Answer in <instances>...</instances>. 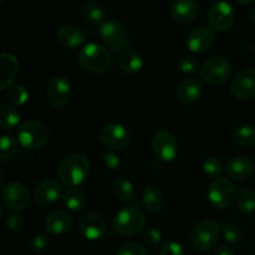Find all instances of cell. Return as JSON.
<instances>
[{
  "mask_svg": "<svg viewBox=\"0 0 255 255\" xmlns=\"http://www.w3.org/2000/svg\"><path fill=\"white\" fill-rule=\"evenodd\" d=\"M91 171V163L84 154L72 153L61 159L57 166V177L69 188H75L86 181Z\"/></svg>",
  "mask_w": 255,
  "mask_h": 255,
  "instance_id": "cell-1",
  "label": "cell"
},
{
  "mask_svg": "<svg viewBox=\"0 0 255 255\" xmlns=\"http://www.w3.org/2000/svg\"><path fill=\"white\" fill-rule=\"evenodd\" d=\"M77 57L80 66L92 74H104L110 71L114 64L110 50L96 42L85 45L80 50Z\"/></svg>",
  "mask_w": 255,
  "mask_h": 255,
  "instance_id": "cell-2",
  "label": "cell"
},
{
  "mask_svg": "<svg viewBox=\"0 0 255 255\" xmlns=\"http://www.w3.org/2000/svg\"><path fill=\"white\" fill-rule=\"evenodd\" d=\"M146 224V216L138 206L129 204L120 209L112 221V228L119 236L132 237L138 234Z\"/></svg>",
  "mask_w": 255,
  "mask_h": 255,
  "instance_id": "cell-3",
  "label": "cell"
},
{
  "mask_svg": "<svg viewBox=\"0 0 255 255\" xmlns=\"http://www.w3.org/2000/svg\"><path fill=\"white\" fill-rule=\"evenodd\" d=\"M16 137L20 146L30 151H37L44 148L50 139V129L42 122L37 120H29L19 125L16 129Z\"/></svg>",
  "mask_w": 255,
  "mask_h": 255,
  "instance_id": "cell-4",
  "label": "cell"
},
{
  "mask_svg": "<svg viewBox=\"0 0 255 255\" xmlns=\"http://www.w3.org/2000/svg\"><path fill=\"white\" fill-rule=\"evenodd\" d=\"M100 35L105 45L114 52H124L125 50H127L126 47L128 45L129 36L128 30L124 22L117 20L102 22L100 26Z\"/></svg>",
  "mask_w": 255,
  "mask_h": 255,
  "instance_id": "cell-5",
  "label": "cell"
},
{
  "mask_svg": "<svg viewBox=\"0 0 255 255\" xmlns=\"http://www.w3.org/2000/svg\"><path fill=\"white\" fill-rule=\"evenodd\" d=\"M232 74V65L226 57L214 56L207 60L201 67V76L209 86H222L229 80Z\"/></svg>",
  "mask_w": 255,
  "mask_h": 255,
  "instance_id": "cell-6",
  "label": "cell"
},
{
  "mask_svg": "<svg viewBox=\"0 0 255 255\" xmlns=\"http://www.w3.org/2000/svg\"><path fill=\"white\" fill-rule=\"evenodd\" d=\"M237 201V189L228 178H217L208 188V202L213 208L226 209Z\"/></svg>",
  "mask_w": 255,
  "mask_h": 255,
  "instance_id": "cell-7",
  "label": "cell"
},
{
  "mask_svg": "<svg viewBox=\"0 0 255 255\" xmlns=\"http://www.w3.org/2000/svg\"><path fill=\"white\" fill-rule=\"evenodd\" d=\"M221 236V226L212 219H203L192 232V244L197 251L206 252L213 248Z\"/></svg>",
  "mask_w": 255,
  "mask_h": 255,
  "instance_id": "cell-8",
  "label": "cell"
},
{
  "mask_svg": "<svg viewBox=\"0 0 255 255\" xmlns=\"http://www.w3.org/2000/svg\"><path fill=\"white\" fill-rule=\"evenodd\" d=\"M209 26L217 31H226L233 26L236 21V12L233 6L224 0L214 1L209 6L207 14Z\"/></svg>",
  "mask_w": 255,
  "mask_h": 255,
  "instance_id": "cell-9",
  "label": "cell"
},
{
  "mask_svg": "<svg viewBox=\"0 0 255 255\" xmlns=\"http://www.w3.org/2000/svg\"><path fill=\"white\" fill-rule=\"evenodd\" d=\"M100 141L112 151H124L131 142V134L120 124H107L100 129Z\"/></svg>",
  "mask_w": 255,
  "mask_h": 255,
  "instance_id": "cell-10",
  "label": "cell"
},
{
  "mask_svg": "<svg viewBox=\"0 0 255 255\" xmlns=\"http://www.w3.org/2000/svg\"><path fill=\"white\" fill-rule=\"evenodd\" d=\"M72 95V85L67 77L55 76L47 85V102L52 109L60 110L70 102Z\"/></svg>",
  "mask_w": 255,
  "mask_h": 255,
  "instance_id": "cell-11",
  "label": "cell"
},
{
  "mask_svg": "<svg viewBox=\"0 0 255 255\" xmlns=\"http://www.w3.org/2000/svg\"><path fill=\"white\" fill-rule=\"evenodd\" d=\"M2 202L14 212H22L30 206V192L19 182H9L2 188Z\"/></svg>",
  "mask_w": 255,
  "mask_h": 255,
  "instance_id": "cell-12",
  "label": "cell"
},
{
  "mask_svg": "<svg viewBox=\"0 0 255 255\" xmlns=\"http://www.w3.org/2000/svg\"><path fill=\"white\" fill-rule=\"evenodd\" d=\"M152 148L157 158L163 162H171L178 153V142L168 129H159L153 137Z\"/></svg>",
  "mask_w": 255,
  "mask_h": 255,
  "instance_id": "cell-13",
  "label": "cell"
},
{
  "mask_svg": "<svg viewBox=\"0 0 255 255\" xmlns=\"http://www.w3.org/2000/svg\"><path fill=\"white\" fill-rule=\"evenodd\" d=\"M231 92L237 100L247 101L255 97V70L252 67L241 70L234 76L231 85Z\"/></svg>",
  "mask_w": 255,
  "mask_h": 255,
  "instance_id": "cell-14",
  "label": "cell"
},
{
  "mask_svg": "<svg viewBox=\"0 0 255 255\" xmlns=\"http://www.w3.org/2000/svg\"><path fill=\"white\" fill-rule=\"evenodd\" d=\"M216 36L212 27L201 25L192 30L187 37V46L194 54H206L213 47Z\"/></svg>",
  "mask_w": 255,
  "mask_h": 255,
  "instance_id": "cell-15",
  "label": "cell"
},
{
  "mask_svg": "<svg viewBox=\"0 0 255 255\" xmlns=\"http://www.w3.org/2000/svg\"><path fill=\"white\" fill-rule=\"evenodd\" d=\"M79 231L84 238L89 241H97L106 233V223L100 214L87 212L80 218Z\"/></svg>",
  "mask_w": 255,
  "mask_h": 255,
  "instance_id": "cell-16",
  "label": "cell"
},
{
  "mask_svg": "<svg viewBox=\"0 0 255 255\" xmlns=\"http://www.w3.org/2000/svg\"><path fill=\"white\" fill-rule=\"evenodd\" d=\"M61 197V187L55 179H42L35 186L34 199L40 206H51Z\"/></svg>",
  "mask_w": 255,
  "mask_h": 255,
  "instance_id": "cell-17",
  "label": "cell"
},
{
  "mask_svg": "<svg viewBox=\"0 0 255 255\" xmlns=\"http://www.w3.org/2000/svg\"><path fill=\"white\" fill-rule=\"evenodd\" d=\"M86 34L77 25H62L56 31V40L61 46L66 49H77L84 44Z\"/></svg>",
  "mask_w": 255,
  "mask_h": 255,
  "instance_id": "cell-18",
  "label": "cell"
},
{
  "mask_svg": "<svg viewBox=\"0 0 255 255\" xmlns=\"http://www.w3.org/2000/svg\"><path fill=\"white\" fill-rule=\"evenodd\" d=\"M199 5L197 0H176L172 4L171 15L176 22L181 25L189 24L197 17Z\"/></svg>",
  "mask_w": 255,
  "mask_h": 255,
  "instance_id": "cell-19",
  "label": "cell"
},
{
  "mask_svg": "<svg viewBox=\"0 0 255 255\" xmlns=\"http://www.w3.org/2000/svg\"><path fill=\"white\" fill-rule=\"evenodd\" d=\"M226 172L229 178L236 179V181H246L253 174L254 163L251 158L246 156L234 157L227 164Z\"/></svg>",
  "mask_w": 255,
  "mask_h": 255,
  "instance_id": "cell-20",
  "label": "cell"
},
{
  "mask_svg": "<svg viewBox=\"0 0 255 255\" xmlns=\"http://www.w3.org/2000/svg\"><path fill=\"white\" fill-rule=\"evenodd\" d=\"M203 92L202 82L197 79H186L179 84L177 97L184 105H192L198 101Z\"/></svg>",
  "mask_w": 255,
  "mask_h": 255,
  "instance_id": "cell-21",
  "label": "cell"
},
{
  "mask_svg": "<svg viewBox=\"0 0 255 255\" xmlns=\"http://www.w3.org/2000/svg\"><path fill=\"white\" fill-rule=\"evenodd\" d=\"M71 223V216L65 211H54L47 214L45 218V228L50 234H54V236H59L69 231Z\"/></svg>",
  "mask_w": 255,
  "mask_h": 255,
  "instance_id": "cell-22",
  "label": "cell"
},
{
  "mask_svg": "<svg viewBox=\"0 0 255 255\" xmlns=\"http://www.w3.org/2000/svg\"><path fill=\"white\" fill-rule=\"evenodd\" d=\"M142 202L147 211L151 213H158L164 207L163 192L154 184H148L142 192Z\"/></svg>",
  "mask_w": 255,
  "mask_h": 255,
  "instance_id": "cell-23",
  "label": "cell"
},
{
  "mask_svg": "<svg viewBox=\"0 0 255 255\" xmlns=\"http://www.w3.org/2000/svg\"><path fill=\"white\" fill-rule=\"evenodd\" d=\"M0 65H1V84H0V89L4 91L7 86H10L12 80L15 79L19 70V61L16 57L12 56L11 54H1L0 56Z\"/></svg>",
  "mask_w": 255,
  "mask_h": 255,
  "instance_id": "cell-24",
  "label": "cell"
},
{
  "mask_svg": "<svg viewBox=\"0 0 255 255\" xmlns=\"http://www.w3.org/2000/svg\"><path fill=\"white\" fill-rule=\"evenodd\" d=\"M120 69L125 72V74L133 75L141 71L142 66H143V59H142L141 54L136 50L127 49L124 52H121L119 59Z\"/></svg>",
  "mask_w": 255,
  "mask_h": 255,
  "instance_id": "cell-25",
  "label": "cell"
},
{
  "mask_svg": "<svg viewBox=\"0 0 255 255\" xmlns=\"http://www.w3.org/2000/svg\"><path fill=\"white\" fill-rule=\"evenodd\" d=\"M20 111L16 106L11 104H1L0 106V126L5 131L19 127L20 122Z\"/></svg>",
  "mask_w": 255,
  "mask_h": 255,
  "instance_id": "cell-26",
  "label": "cell"
},
{
  "mask_svg": "<svg viewBox=\"0 0 255 255\" xmlns=\"http://www.w3.org/2000/svg\"><path fill=\"white\" fill-rule=\"evenodd\" d=\"M233 141L241 148H249L255 144V127L244 125L239 127L233 134Z\"/></svg>",
  "mask_w": 255,
  "mask_h": 255,
  "instance_id": "cell-27",
  "label": "cell"
},
{
  "mask_svg": "<svg viewBox=\"0 0 255 255\" xmlns=\"http://www.w3.org/2000/svg\"><path fill=\"white\" fill-rule=\"evenodd\" d=\"M62 202L65 207L70 211H80L85 207L86 198H85L84 192L77 188H69L64 194H62Z\"/></svg>",
  "mask_w": 255,
  "mask_h": 255,
  "instance_id": "cell-28",
  "label": "cell"
},
{
  "mask_svg": "<svg viewBox=\"0 0 255 255\" xmlns=\"http://www.w3.org/2000/svg\"><path fill=\"white\" fill-rule=\"evenodd\" d=\"M112 192H114L115 197L122 202H131L134 197V188L133 184L128 181V179L117 178L112 184Z\"/></svg>",
  "mask_w": 255,
  "mask_h": 255,
  "instance_id": "cell-29",
  "label": "cell"
},
{
  "mask_svg": "<svg viewBox=\"0 0 255 255\" xmlns=\"http://www.w3.org/2000/svg\"><path fill=\"white\" fill-rule=\"evenodd\" d=\"M4 94L9 104L14 106H21L29 99V92L20 84H11L4 90Z\"/></svg>",
  "mask_w": 255,
  "mask_h": 255,
  "instance_id": "cell-30",
  "label": "cell"
},
{
  "mask_svg": "<svg viewBox=\"0 0 255 255\" xmlns=\"http://www.w3.org/2000/svg\"><path fill=\"white\" fill-rule=\"evenodd\" d=\"M82 12H84L85 19L92 24H100L105 17L104 9H102L101 4L97 2L96 0H89V1L85 2Z\"/></svg>",
  "mask_w": 255,
  "mask_h": 255,
  "instance_id": "cell-31",
  "label": "cell"
},
{
  "mask_svg": "<svg viewBox=\"0 0 255 255\" xmlns=\"http://www.w3.org/2000/svg\"><path fill=\"white\" fill-rule=\"evenodd\" d=\"M237 208L243 214L255 212V192L253 189H243L237 196Z\"/></svg>",
  "mask_w": 255,
  "mask_h": 255,
  "instance_id": "cell-32",
  "label": "cell"
},
{
  "mask_svg": "<svg viewBox=\"0 0 255 255\" xmlns=\"http://www.w3.org/2000/svg\"><path fill=\"white\" fill-rule=\"evenodd\" d=\"M19 149V141L12 138L11 136H4L0 139V157H1L2 162L10 161L15 157Z\"/></svg>",
  "mask_w": 255,
  "mask_h": 255,
  "instance_id": "cell-33",
  "label": "cell"
},
{
  "mask_svg": "<svg viewBox=\"0 0 255 255\" xmlns=\"http://www.w3.org/2000/svg\"><path fill=\"white\" fill-rule=\"evenodd\" d=\"M203 171L207 177L209 178L217 179L221 176L223 167H222V162L217 157H208L203 163Z\"/></svg>",
  "mask_w": 255,
  "mask_h": 255,
  "instance_id": "cell-34",
  "label": "cell"
},
{
  "mask_svg": "<svg viewBox=\"0 0 255 255\" xmlns=\"http://www.w3.org/2000/svg\"><path fill=\"white\" fill-rule=\"evenodd\" d=\"M222 231H223L224 239L232 244L238 243L243 236L241 228L234 223H224V226L222 227Z\"/></svg>",
  "mask_w": 255,
  "mask_h": 255,
  "instance_id": "cell-35",
  "label": "cell"
},
{
  "mask_svg": "<svg viewBox=\"0 0 255 255\" xmlns=\"http://www.w3.org/2000/svg\"><path fill=\"white\" fill-rule=\"evenodd\" d=\"M117 255H147V249L137 242H128L120 247Z\"/></svg>",
  "mask_w": 255,
  "mask_h": 255,
  "instance_id": "cell-36",
  "label": "cell"
},
{
  "mask_svg": "<svg viewBox=\"0 0 255 255\" xmlns=\"http://www.w3.org/2000/svg\"><path fill=\"white\" fill-rule=\"evenodd\" d=\"M50 238L46 234H36L30 242V248L34 253H41L49 247Z\"/></svg>",
  "mask_w": 255,
  "mask_h": 255,
  "instance_id": "cell-37",
  "label": "cell"
},
{
  "mask_svg": "<svg viewBox=\"0 0 255 255\" xmlns=\"http://www.w3.org/2000/svg\"><path fill=\"white\" fill-rule=\"evenodd\" d=\"M159 255H186L183 247L177 242H167L162 244L159 249Z\"/></svg>",
  "mask_w": 255,
  "mask_h": 255,
  "instance_id": "cell-38",
  "label": "cell"
},
{
  "mask_svg": "<svg viewBox=\"0 0 255 255\" xmlns=\"http://www.w3.org/2000/svg\"><path fill=\"white\" fill-rule=\"evenodd\" d=\"M179 67H181V70L184 74H194V72L198 71L199 62L196 57L186 56L179 62Z\"/></svg>",
  "mask_w": 255,
  "mask_h": 255,
  "instance_id": "cell-39",
  "label": "cell"
},
{
  "mask_svg": "<svg viewBox=\"0 0 255 255\" xmlns=\"http://www.w3.org/2000/svg\"><path fill=\"white\" fill-rule=\"evenodd\" d=\"M25 226V221L21 216L19 214H11L6 218V228L9 229L10 232H14V233H17V232L21 231Z\"/></svg>",
  "mask_w": 255,
  "mask_h": 255,
  "instance_id": "cell-40",
  "label": "cell"
},
{
  "mask_svg": "<svg viewBox=\"0 0 255 255\" xmlns=\"http://www.w3.org/2000/svg\"><path fill=\"white\" fill-rule=\"evenodd\" d=\"M144 241H146V243L148 244L149 247L156 248V247H158L159 244H161L162 233L158 231V229H154V228L148 229V231L146 232V234H144Z\"/></svg>",
  "mask_w": 255,
  "mask_h": 255,
  "instance_id": "cell-41",
  "label": "cell"
},
{
  "mask_svg": "<svg viewBox=\"0 0 255 255\" xmlns=\"http://www.w3.org/2000/svg\"><path fill=\"white\" fill-rule=\"evenodd\" d=\"M104 163L107 168L115 171V169H117L121 166V159H120V157L116 153L109 151L104 153Z\"/></svg>",
  "mask_w": 255,
  "mask_h": 255,
  "instance_id": "cell-42",
  "label": "cell"
},
{
  "mask_svg": "<svg viewBox=\"0 0 255 255\" xmlns=\"http://www.w3.org/2000/svg\"><path fill=\"white\" fill-rule=\"evenodd\" d=\"M214 255H234V253L229 247L221 246L217 248L216 252H214Z\"/></svg>",
  "mask_w": 255,
  "mask_h": 255,
  "instance_id": "cell-43",
  "label": "cell"
},
{
  "mask_svg": "<svg viewBox=\"0 0 255 255\" xmlns=\"http://www.w3.org/2000/svg\"><path fill=\"white\" fill-rule=\"evenodd\" d=\"M234 1L239 5H247V4H251V2H253L254 0H234Z\"/></svg>",
  "mask_w": 255,
  "mask_h": 255,
  "instance_id": "cell-44",
  "label": "cell"
},
{
  "mask_svg": "<svg viewBox=\"0 0 255 255\" xmlns=\"http://www.w3.org/2000/svg\"><path fill=\"white\" fill-rule=\"evenodd\" d=\"M249 19H251L252 21H253L255 24V6L252 7L251 11H249Z\"/></svg>",
  "mask_w": 255,
  "mask_h": 255,
  "instance_id": "cell-45",
  "label": "cell"
},
{
  "mask_svg": "<svg viewBox=\"0 0 255 255\" xmlns=\"http://www.w3.org/2000/svg\"><path fill=\"white\" fill-rule=\"evenodd\" d=\"M0 1H1V2H2V1H4V0H0Z\"/></svg>",
  "mask_w": 255,
  "mask_h": 255,
  "instance_id": "cell-46",
  "label": "cell"
}]
</instances>
